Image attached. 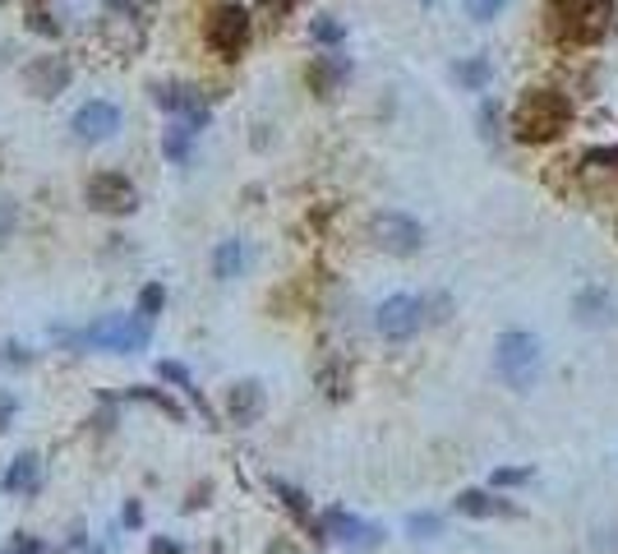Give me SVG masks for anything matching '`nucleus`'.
<instances>
[{
    "label": "nucleus",
    "instance_id": "473e14b6",
    "mask_svg": "<svg viewBox=\"0 0 618 554\" xmlns=\"http://www.w3.org/2000/svg\"><path fill=\"white\" fill-rule=\"evenodd\" d=\"M148 554H185V550H181V541H171V536H152Z\"/></svg>",
    "mask_w": 618,
    "mask_h": 554
},
{
    "label": "nucleus",
    "instance_id": "4468645a",
    "mask_svg": "<svg viewBox=\"0 0 618 554\" xmlns=\"http://www.w3.org/2000/svg\"><path fill=\"white\" fill-rule=\"evenodd\" d=\"M227 416L231 426H254L263 416V384L259 380H240L227 388Z\"/></svg>",
    "mask_w": 618,
    "mask_h": 554
},
{
    "label": "nucleus",
    "instance_id": "dca6fc26",
    "mask_svg": "<svg viewBox=\"0 0 618 554\" xmlns=\"http://www.w3.org/2000/svg\"><path fill=\"white\" fill-rule=\"evenodd\" d=\"M577 319L586 328H605L618 319V301L605 292V286H586V292L577 296Z\"/></svg>",
    "mask_w": 618,
    "mask_h": 554
},
{
    "label": "nucleus",
    "instance_id": "2f4dec72",
    "mask_svg": "<svg viewBox=\"0 0 618 554\" xmlns=\"http://www.w3.org/2000/svg\"><path fill=\"white\" fill-rule=\"evenodd\" d=\"M14 411H19V397L14 393H0V434L10 430V420H14Z\"/></svg>",
    "mask_w": 618,
    "mask_h": 554
},
{
    "label": "nucleus",
    "instance_id": "e433bc0d",
    "mask_svg": "<svg viewBox=\"0 0 618 554\" xmlns=\"http://www.w3.org/2000/svg\"><path fill=\"white\" fill-rule=\"evenodd\" d=\"M421 5H434V0H421Z\"/></svg>",
    "mask_w": 618,
    "mask_h": 554
},
{
    "label": "nucleus",
    "instance_id": "0eeeda50",
    "mask_svg": "<svg viewBox=\"0 0 618 554\" xmlns=\"http://www.w3.org/2000/svg\"><path fill=\"white\" fill-rule=\"evenodd\" d=\"M83 199H88V208L93 213H112V217H129L139 208V190L121 171H98L93 181H88Z\"/></svg>",
    "mask_w": 618,
    "mask_h": 554
},
{
    "label": "nucleus",
    "instance_id": "f257e3e1",
    "mask_svg": "<svg viewBox=\"0 0 618 554\" xmlns=\"http://www.w3.org/2000/svg\"><path fill=\"white\" fill-rule=\"evenodd\" d=\"M614 24V0H545V37L559 47H595Z\"/></svg>",
    "mask_w": 618,
    "mask_h": 554
},
{
    "label": "nucleus",
    "instance_id": "423d86ee",
    "mask_svg": "<svg viewBox=\"0 0 618 554\" xmlns=\"http://www.w3.org/2000/svg\"><path fill=\"white\" fill-rule=\"evenodd\" d=\"M369 236H374V246H379L384 255H397V259H411L415 250L425 246V227L415 217L407 213H374L369 217Z\"/></svg>",
    "mask_w": 618,
    "mask_h": 554
},
{
    "label": "nucleus",
    "instance_id": "f8f14e48",
    "mask_svg": "<svg viewBox=\"0 0 618 554\" xmlns=\"http://www.w3.org/2000/svg\"><path fill=\"white\" fill-rule=\"evenodd\" d=\"M70 79H75V65H70V56H37V60L28 65V70H24L28 93H33V98H42V102L60 98L65 88H70Z\"/></svg>",
    "mask_w": 618,
    "mask_h": 554
},
{
    "label": "nucleus",
    "instance_id": "20e7f679",
    "mask_svg": "<svg viewBox=\"0 0 618 554\" xmlns=\"http://www.w3.org/2000/svg\"><path fill=\"white\" fill-rule=\"evenodd\" d=\"M540 342L531 338V332H522V328H513V332H503V338L494 342V374L499 380L513 388V393H531L536 388V380H540Z\"/></svg>",
    "mask_w": 618,
    "mask_h": 554
},
{
    "label": "nucleus",
    "instance_id": "4be33fe9",
    "mask_svg": "<svg viewBox=\"0 0 618 554\" xmlns=\"http://www.w3.org/2000/svg\"><path fill=\"white\" fill-rule=\"evenodd\" d=\"M158 374H162V380H171L175 388H185V393L194 397V403H198V411H204V416H208V407H204V397H198V388H194V380H190V370H185L181 361H162V365H158Z\"/></svg>",
    "mask_w": 618,
    "mask_h": 554
},
{
    "label": "nucleus",
    "instance_id": "39448f33",
    "mask_svg": "<svg viewBox=\"0 0 618 554\" xmlns=\"http://www.w3.org/2000/svg\"><path fill=\"white\" fill-rule=\"evenodd\" d=\"M250 33H254V19H250V10H240V5H217L213 14H208V24H204V37H208V47L222 56V60H236L240 52L250 47Z\"/></svg>",
    "mask_w": 618,
    "mask_h": 554
},
{
    "label": "nucleus",
    "instance_id": "5701e85b",
    "mask_svg": "<svg viewBox=\"0 0 618 554\" xmlns=\"http://www.w3.org/2000/svg\"><path fill=\"white\" fill-rule=\"evenodd\" d=\"M309 33H314V42H319V47H337V42L346 37V29L337 24L333 14H319L314 24H309Z\"/></svg>",
    "mask_w": 618,
    "mask_h": 554
},
{
    "label": "nucleus",
    "instance_id": "c9c22d12",
    "mask_svg": "<svg viewBox=\"0 0 618 554\" xmlns=\"http://www.w3.org/2000/svg\"><path fill=\"white\" fill-rule=\"evenodd\" d=\"M28 24H33V29H42V33H52V37L60 33V29L52 24V14H37V10H33V19H28Z\"/></svg>",
    "mask_w": 618,
    "mask_h": 554
},
{
    "label": "nucleus",
    "instance_id": "7c9ffc66",
    "mask_svg": "<svg viewBox=\"0 0 618 554\" xmlns=\"http://www.w3.org/2000/svg\"><path fill=\"white\" fill-rule=\"evenodd\" d=\"M296 5H300V0H259V10L268 14V19H286V14H291Z\"/></svg>",
    "mask_w": 618,
    "mask_h": 554
},
{
    "label": "nucleus",
    "instance_id": "c756f323",
    "mask_svg": "<svg viewBox=\"0 0 618 554\" xmlns=\"http://www.w3.org/2000/svg\"><path fill=\"white\" fill-rule=\"evenodd\" d=\"M407 531H411V536H438V518L434 513H411Z\"/></svg>",
    "mask_w": 618,
    "mask_h": 554
},
{
    "label": "nucleus",
    "instance_id": "6ab92c4d",
    "mask_svg": "<svg viewBox=\"0 0 618 554\" xmlns=\"http://www.w3.org/2000/svg\"><path fill=\"white\" fill-rule=\"evenodd\" d=\"M453 79H457L461 88H471V93H480V88L494 79V70H490V60H484V56H467V60L453 65Z\"/></svg>",
    "mask_w": 618,
    "mask_h": 554
},
{
    "label": "nucleus",
    "instance_id": "f03ea898",
    "mask_svg": "<svg viewBox=\"0 0 618 554\" xmlns=\"http://www.w3.org/2000/svg\"><path fill=\"white\" fill-rule=\"evenodd\" d=\"M572 125V102L559 88H526L513 106V139L517 144H554Z\"/></svg>",
    "mask_w": 618,
    "mask_h": 554
},
{
    "label": "nucleus",
    "instance_id": "f3484780",
    "mask_svg": "<svg viewBox=\"0 0 618 554\" xmlns=\"http://www.w3.org/2000/svg\"><path fill=\"white\" fill-rule=\"evenodd\" d=\"M457 513H467V518H513V504L499 499L494 490H461L457 495Z\"/></svg>",
    "mask_w": 618,
    "mask_h": 554
},
{
    "label": "nucleus",
    "instance_id": "cd10ccee",
    "mask_svg": "<svg viewBox=\"0 0 618 554\" xmlns=\"http://www.w3.org/2000/svg\"><path fill=\"white\" fill-rule=\"evenodd\" d=\"M522 480H531V467H499L490 476V490H507V485H522Z\"/></svg>",
    "mask_w": 618,
    "mask_h": 554
},
{
    "label": "nucleus",
    "instance_id": "1a4fd4ad",
    "mask_svg": "<svg viewBox=\"0 0 618 554\" xmlns=\"http://www.w3.org/2000/svg\"><path fill=\"white\" fill-rule=\"evenodd\" d=\"M152 102H158L162 111H171L175 125H185L190 135H198V129L208 125V102L185 83H152Z\"/></svg>",
    "mask_w": 618,
    "mask_h": 554
},
{
    "label": "nucleus",
    "instance_id": "2eb2a0df",
    "mask_svg": "<svg viewBox=\"0 0 618 554\" xmlns=\"http://www.w3.org/2000/svg\"><path fill=\"white\" fill-rule=\"evenodd\" d=\"M37 485H42V457L37 453H19L10 462V472L0 476V490L5 495H37Z\"/></svg>",
    "mask_w": 618,
    "mask_h": 554
},
{
    "label": "nucleus",
    "instance_id": "7ed1b4c3",
    "mask_svg": "<svg viewBox=\"0 0 618 554\" xmlns=\"http://www.w3.org/2000/svg\"><path fill=\"white\" fill-rule=\"evenodd\" d=\"M65 342H79V347H93V351H116V357H135V351L148 347L152 338V324L139 315H106L98 324H88L83 332H60Z\"/></svg>",
    "mask_w": 618,
    "mask_h": 554
},
{
    "label": "nucleus",
    "instance_id": "bb28decb",
    "mask_svg": "<svg viewBox=\"0 0 618 554\" xmlns=\"http://www.w3.org/2000/svg\"><path fill=\"white\" fill-rule=\"evenodd\" d=\"M582 162H586V171H609L614 176L618 171V148H595V152H586Z\"/></svg>",
    "mask_w": 618,
    "mask_h": 554
},
{
    "label": "nucleus",
    "instance_id": "b1692460",
    "mask_svg": "<svg viewBox=\"0 0 618 554\" xmlns=\"http://www.w3.org/2000/svg\"><path fill=\"white\" fill-rule=\"evenodd\" d=\"M162 305H167V292H162V282H148L144 292H139V319H158L162 315Z\"/></svg>",
    "mask_w": 618,
    "mask_h": 554
},
{
    "label": "nucleus",
    "instance_id": "9d476101",
    "mask_svg": "<svg viewBox=\"0 0 618 554\" xmlns=\"http://www.w3.org/2000/svg\"><path fill=\"white\" fill-rule=\"evenodd\" d=\"M379 536H384L379 527L356 518V513H346V508H328L323 522H319V541H337L346 550H369V545H379Z\"/></svg>",
    "mask_w": 618,
    "mask_h": 554
},
{
    "label": "nucleus",
    "instance_id": "412c9836",
    "mask_svg": "<svg viewBox=\"0 0 618 554\" xmlns=\"http://www.w3.org/2000/svg\"><path fill=\"white\" fill-rule=\"evenodd\" d=\"M190 148H194V135H190L185 125H175V121H171V129L162 135V152H167L171 162H185V158H190Z\"/></svg>",
    "mask_w": 618,
    "mask_h": 554
},
{
    "label": "nucleus",
    "instance_id": "f704fd0d",
    "mask_svg": "<svg viewBox=\"0 0 618 554\" xmlns=\"http://www.w3.org/2000/svg\"><path fill=\"white\" fill-rule=\"evenodd\" d=\"M14 231V204H0V240Z\"/></svg>",
    "mask_w": 618,
    "mask_h": 554
},
{
    "label": "nucleus",
    "instance_id": "72a5a7b5",
    "mask_svg": "<svg viewBox=\"0 0 618 554\" xmlns=\"http://www.w3.org/2000/svg\"><path fill=\"white\" fill-rule=\"evenodd\" d=\"M10 554H42V541H37V536H19V541L10 545Z\"/></svg>",
    "mask_w": 618,
    "mask_h": 554
},
{
    "label": "nucleus",
    "instance_id": "a878e982",
    "mask_svg": "<svg viewBox=\"0 0 618 554\" xmlns=\"http://www.w3.org/2000/svg\"><path fill=\"white\" fill-rule=\"evenodd\" d=\"M503 5H507V0H467V14L476 19V24H490V19L503 14Z\"/></svg>",
    "mask_w": 618,
    "mask_h": 554
},
{
    "label": "nucleus",
    "instance_id": "aec40b11",
    "mask_svg": "<svg viewBox=\"0 0 618 554\" xmlns=\"http://www.w3.org/2000/svg\"><path fill=\"white\" fill-rule=\"evenodd\" d=\"M273 495H282V504L291 508V518H296L300 527H309V531H314V536H319V527L309 522V504H305V495L296 490V485H286V480H273Z\"/></svg>",
    "mask_w": 618,
    "mask_h": 554
},
{
    "label": "nucleus",
    "instance_id": "ddd939ff",
    "mask_svg": "<svg viewBox=\"0 0 618 554\" xmlns=\"http://www.w3.org/2000/svg\"><path fill=\"white\" fill-rule=\"evenodd\" d=\"M346 75H351V60H346V56H337V52H323V56H314V60H309L305 83L314 88L319 98H333L337 88L346 83Z\"/></svg>",
    "mask_w": 618,
    "mask_h": 554
},
{
    "label": "nucleus",
    "instance_id": "9b49d317",
    "mask_svg": "<svg viewBox=\"0 0 618 554\" xmlns=\"http://www.w3.org/2000/svg\"><path fill=\"white\" fill-rule=\"evenodd\" d=\"M70 129L79 144H106L112 135H121V106L116 102H83L75 111Z\"/></svg>",
    "mask_w": 618,
    "mask_h": 554
},
{
    "label": "nucleus",
    "instance_id": "c85d7f7f",
    "mask_svg": "<svg viewBox=\"0 0 618 554\" xmlns=\"http://www.w3.org/2000/svg\"><path fill=\"white\" fill-rule=\"evenodd\" d=\"M480 135L484 139H499V102L494 98L480 102Z\"/></svg>",
    "mask_w": 618,
    "mask_h": 554
},
{
    "label": "nucleus",
    "instance_id": "393cba45",
    "mask_svg": "<svg viewBox=\"0 0 618 554\" xmlns=\"http://www.w3.org/2000/svg\"><path fill=\"white\" fill-rule=\"evenodd\" d=\"M129 397H135V403H152V407H162V411H167L171 420H181V416H185V411L175 407V403H171V397H167L162 388H148V384H144V388H129Z\"/></svg>",
    "mask_w": 618,
    "mask_h": 554
},
{
    "label": "nucleus",
    "instance_id": "6e6552de",
    "mask_svg": "<svg viewBox=\"0 0 618 554\" xmlns=\"http://www.w3.org/2000/svg\"><path fill=\"white\" fill-rule=\"evenodd\" d=\"M421 324H425V301L421 296H388L379 309H374V328H379L384 338H392V342L415 338Z\"/></svg>",
    "mask_w": 618,
    "mask_h": 554
},
{
    "label": "nucleus",
    "instance_id": "a211bd4d",
    "mask_svg": "<svg viewBox=\"0 0 618 554\" xmlns=\"http://www.w3.org/2000/svg\"><path fill=\"white\" fill-rule=\"evenodd\" d=\"M245 263H250L245 240H222V246L213 250V278L231 282V278H240V273H245Z\"/></svg>",
    "mask_w": 618,
    "mask_h": 554
}]
</instances>
